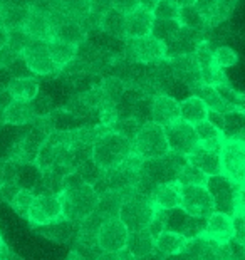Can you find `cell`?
Masks as SVG:
<instances>
[{
    "label": "cell",
    "instance_id": "42",
    "mask_svg": "<svg viewBox=\"0 0 245 260\" xmlns=\"http://www.w3.org/2000/svg\"><path fill=\"white\" fill-rule=\"evenodd\" d=\"M207 175H203L202 171L198 168H195L193 165L187 163L185 167L180 170L178 173V181L181 183V186H187V185H205L207 183Z\"/></svg>",
    "mask_w": 245,
    "mask_h": 260
},
{
    "label": "cell",
    "instance_id": "22",
    "mask_svg": "<svg viewBox=\"0 0 245 260\" xmlns=\"http://www.w3.org/2000/svg\"><path fill=\"white\" fill-rule=\"evenodd\" d=\"M153 12L144 9H136L126 14V39H136L151 34L153 29Z\"/></svg>",
    "mask_w": 245,
    "mask_h": 260
},
{
    "label": "cell",
    "instance_id": "54",
    "mask_svg": "<svg viewBox=\"0 0 245 260\" xmlns=\"http://www.w3.org/2000/svg\"><path fill=\"white\" fill-rule=\"evenodd\" d=\"M158 0H138V4H140V9H144V10H149V12H153L155 5H157Z\"/></svg>",
    "mask_w": 245,
    "mask_h": 260
},
{
    "label": "cell",
    "instance_id": "58",
    "mask_svg": "<svg viewBox=\"0 0 245 260\" xmlns=\"http://www.w3.org/2000/svg\"><path fill=\"white\" fill-rule=\"evenodd\" d=\"M4 175H5V159H0V185L4 181Z\"/></svg>",
    "mask_w": 245,
    "mask_h": 260
},
{
    "label": "cell",
    "instance_id": "31",
    "mask_svg": "<svg viewBox=\"0 0 245 260\" xmlns=\"http://www.w3.org/2000/svg\"><path fill=\"white\" fill-rule=\"evenodd\" d=\"M99 87H101V92H103L104 106H114V108L122 99V96H125V92L128 89L126 81L121 79L118 76L106 77V79L101 81Z\"/></svg>",
    "mask_w": 245,
    "mask_h": 260
},
{
    "label": "cell",
    "instance_id": "8",
    "mask_svg": "<svg viewBox=\"0 0 245 260\" xmlns=\"http://www.w3.org/2000/svg\"><path fill=\"white\" fill-rule=\"evenodd\" d=\"M205 225H207V218L193 217V215L185 212L181 207L163 210V226H165V230L180 234L183 237H187L188 240L197 239V237L203 235Z\"/></svg>",
    "mask_w": 245,
    "mask_h": 260
},
{
    "label": "cell",
    "instance_id": "49",
    "mask_svg": "<svg viewBox=\"0 0 245 260\" xmlns=\"http://www.w3.org/2000/svg\"><path fill=\"white\" fill-rule=\"evenodd\" d=\"M99 260H136V257H133L126 248L118 252H103Z\"/></svg>",
    "mask_w": 245,
    "mask_h": 260
},
{
    "label": "cell",
    "instance_id": "23",
    "mask_svg": "<svg viewBox=\"0 0 245 260\" xmlns=\"http://www.w3.org/2000/svg\"><path fill=\"white\" fill-rule=\"evenodd\" d=\"M193 92H195V96H198L205 104H207L208 111H217V113L225 114V113L235 111V109H242V108L235 106V104L228 103L227 99L220 94V91L217 89V87H213V86L202 84L200 87H197Z\"/></svg>",
    "mask_w": 245,
    "mask_h": 260
},
{
    "label": "cell",
    "instance_id": "38",
    "mask_svg": "<svg viewBox=\"0 0 245 260\" xmlns=\"http://www.w3.org/2000/svg\"><path fill=\"white\" fill-rule=\"evenodd\" d=\"M34 200V191L29 190V188H20V190L15 193V197L12 198V202L9 205L14 208V212L19 215V217L27 220V213H29L30 203Z\"/></svg>",
    "mask_w": 245,
    "mask_h": 260
},
{
    "label": "cell",
    "instance_id": "3",
    "mask_svg": "<svg viewBox=\"0 0 245 260\" xmlns=\"http://www.w3.org/2000/svg\"><path fill=\"white\" fill-rule=\"evenodd\" d=\"M133 141L116 131H108L93 145V159L103 171L116 168L130 156Z\"/></svg>",
    "mask_w": 245,
    "mask_h": 260
},
{
    "label": "cell",
    "instance_id": "46",
    "mask_svg": "<svg viewBox=\"0 0 245 260\" xmlns=\"http://www.w3.org/2000/svg\"><path fill=\"white\" fill-rule=\"evenodd\" d=\"M232 220H233V237H232V240L240 243V245L245 248V215L233 213Z\"/></svg>",
    "mask_w": 245,
    "mask_h": 260
},
{
    "label": "cell",
    "instance_id": "60",
    "mask_svg": "<svg viewBox=\"0 0 245 260\" xmlns=\"http://www.w3.org/2000/svg\"><path fill=\"white\" fill-rule=\"evenodd\" d=\"M235 140H238V141H240V143H243V145H245V131L242 133V135H238V136L235 138Z\"/></svg>",
    "mask_w": 245,
    "mask_h": 260
},
{
    "label": "cell",
    "instance_id": "25",
    "mask_svg": "<svg viewBox=\"0 0 245 260\" xmlns=\"http://www.w3.org/2000/svg\"><path fill=\"white\" fill-rule=\"evenodd\" d=\"M99 30L119 41H126V15L111 7L99 19Z\"/></svg>",
    "mask_w": 245,
    "mask_h": 260
},
{
    "label": "cell",
    "instance_id": "33",
    "mask_svg": "<svg viewBox=\"0 0 245 260\" xmlns=\"http://www.w3.org/2000/svg\"><path fill=\"white\" fill-rule=\"evenodd\" d=\"M47 47H49V54H51L54 64L57 66L59 73H60V69L66 68V66L71 62V60L76 59L77 46H72V44L52 39V41L47 42Z\"/></svg>",
    "mask_w": 245,
    "mask_h": 260
},
{
    "label": "cell",
    "instance_id": "41",
    "mask_svg": "<svg viewBox=\"0 0 245 260\" xmlns=\"http://www.w3.org/2000/svg\"><path fill=\"white\" fill-rule=\"evenodd\" d=\"M153 17L158 20H178L180 7L173 0H158L153 9Z\"/></svg>",
    "mask_w": 245,
    "mask_h": 260
},
{
    "label": "cell",
    "instance_id": "35",
    "mask_svg": "<svg viewBox=\"0 0 245 260\" xmlns=\"http://www.w3.org/2000/svg\"><path fill=\"white\" fill-rule=\"evenodd\" d=\"M224 118H225V123H224V129H222L224 138H237L238 135H242L245 131V113L242 109L225 113Z\"/></svg>",
    "mask_w": 245,
    "mask_h": 260
},
{
    "label": "cell",
    "instance_id": "2",
    "mask_svg": "<svg viewBox=\"0 0 245 260\" xmlns=\"http://www.w3.org/2000/svg\"><path fill=\"white\" fill-rule=\"evenodd\" d=\"M188 163L187 156L180 153L168 151L165 156L143 159L140 173H138L136 191L149 197L158 185L170 183L178 178L180 170Z\"/></svg>",
    "mask_w": 245,
    "mask_h": 260
},
{
    "label": "cell",
    "instance_id": "44",
    "mask_svg": "<svg viewBox=\"0 0 245 260\" xmlns=\"http://www.w3.org/2000/svg\"><path fill=\"white\" fill-rule=\"evenodd\" d=\"M140 123L135 119V118H119L118 121L114 123L113 126V131L119 133V135H122L125 138H128V140H135L136 133L140 131Z\"/></svg>",
    "mask_w": 245,
    "mask_h": 260
},
{
    "label": "cell",
    "instance_id": "16",
    "mask_svg": "<svg viewBox=\"0 0 245 260\" xmlns=\"http://www.w3.org/2000/svg\"><path fill=\"white\" fill-rule=\"evenodd\" d=\"M188 163L198 168L203 175L215 176L222 173V161H220V149H213L203 145L195 146L190 153L187 154Z\"/></svg>",
    "mask_w": 245,
    "mask_h": 260
},
{
    "label": "cell",
    "instance_id": "43",
    "mask_svg": "<svg viewBox=\"0 0 245 260\" xmlns=\"http://www.w3.org/2000/svg\"><path fill=\"white\" fill-rule=\"evenodd\" d=\"M211 56H213V64L220 69L232 68V66H235L238 60L237 52L233 51L232 47H227V46L213 49V54H211Z\"/></svg>",
    "mask_w": 245,
    "mask_h": 260
},
{
    "label": "cell",
    "instance_id": "59",
    "mask_svg": "<svg viewBox=\"0 0 245 260\" xmlns=\"http://www.w3.org/2000/svg\"><path fill=\"white\" fill-rule=\"evenodd\" d=\"M5 252H7V245H5L2 237H0V260H2V257L5 255Z\"/></svg>",
    "mask_w": 245,
    "mask_h": 260
},
{
    "label": "cell",
    "instance_id": "57",
    "mask_svg": "<svg viewBox=\"0 0 245 260\" xmlns=\"http://www.w3.org/2000/svg\"><path fill=\"white\" fill-rule=\"evenodd\" d=\"M173 2L178 5V7H190V5H195L197 0H173Z\"/></svg>",
    "mask_w": 245,
    "mask_h": 260
},
{
    "label": "cell",
    "instance_id": "14",
    "mask_svg": "<svg viewBox=\"0 0 245 260\" xmlns=\"http://www.w3.org/2000/svg\"><path fill=\"white\" fill-rule=\"evenodd\" d=\"M128 234H130V230L126 229V225L121 222L119 217L108 218L98 232L99 247H101L104 252L122 250V248L126 247Z\"/></svg>",
    "mask_w": 245,
    "mask_h": 260
},
{
    "label": "cell",
    "instance_id": "7",
    "mask_svg": "<svg viewBox=\"0 0 245 260\" xmlns=\"http://www.w3.org/2000/svg\"><path fill=\"white\" fill-rule=\"evenodd\" d=\"M222 175L237 185H245V145L235 138H225L220 149Z\"/></svg>",
    "mask_w": 245,
    "mask_h": 260
},
{
    "label": "cell",
    "instance_id": "24",
    "mask_svg": "<svg viewBox=\"0 0 245 260\" xmlns=\"http://www.w3.org/2000/svg\"><path fill=\"white\" fill-rule=\"evenodd\" d=\"M7 89L12 99H15V101H25V103H30L41 92L39 81L34 76L12 77L7 84Z\"/></svg>",
    "mask_w": 245,
    "mask_h": 260
},
{
    "label": "cell",
    "instance_id": "52",
    "mask_svg": "<svg viewBox=\"0 0 245 260\" xmlns=\"http://www.w3.org/2000/svg\"><path fill=\"white\" fill-rule=\"evenodd\" d=\"M207 119L210 121L211 124H215L217 128H219L220 131L224 129V123H225V118H224V114H222V113H217V111H208V116H207Z\"/></svg>",
    "mask_w": 245,
    "mask_h": 260
},
{
    "label": "cell",
    "instance_id": "30",
    "mask_svg": "<svg viewBox=\"0 0 245 260\" xmlns=\"http://www.w3.org/2000/svg\"><path fill=\"white\" fill-rule=\"evenodd\" d=\"M208 116V108L198 96H190L183 99L180 103V119L185 121L188 124H197L200 121L207 119Z\"/></svg>",
    "mask_w": 245,
    "mask_h": 260
},
{
    "label": "cell",
    "instance_id": "47",
    "mask_svg": "<svg viewBox=\"0 0 245 260\" xmlns=\"http://www.w3.org/2000/svg\"><path fill=\"white\" fill-rule=\"evenodd\" d=\"M111 7L119 10V12L126 15V14L133 12V10L140 9V4H138V0H113V2H111Z\"/></svg>",
    "mask_w": 245,
    "mask_h": 260
},
{
    "label": "cell",
    "instance_id": "56",
    "mask_svg": "<svg viewBox=\"0 0 245 260\" xmlns=\"http://www.w3.org/2000/svg\"><path fill=\"white\" fill-rule=\"evenodd\" d=\"M2 260H22V257H19L17 253H14L12 250H9V248H7V252H5V255L2 257Z\"/></svg>",
    "mask_w": 245,
    "mask_h": 260
},
{
    "label": "cell",
    "instance_id": "32",
    "mask_svg": "<svg viewBox=\"0 0 245 260\" xmlns=\"http://www.w3.org/2000/svg\"><path fill=\"white\" fill-rule=\"evenodd\" d=\"M125 200V193L119 190H108L99 195L98 198V205H96V212L101 213L103 217L113 218V217H119V208Z\"/></svg>",
    "mask_w": 245,
    "mask_h": 260
},
{
    "label": "cell",
    "instance_id": "40",
    "mask_svg": "<svg viewBox=\"0 0 245 260\" xmlns=\"http://www.w3.org/2000/svg\"><path fill=\"white\" fill-rule=\"evenodd\" d=\"M195 133H197L198 143H208V141H222L224 135L217 128L215 124H211L208 119H203L200 123L195 124Z\"/></svg>",
    "mask_w": 245,
    "mask_h": 260
},
{
    "label": "cell",
    "instance_id": "36",
    "mask_svg": "<svg viewBox=\"0 0 245 260\" xmlns=\"http://www.w3.org/2000/svg\"><path fill=\"white\" fill-rule=\"evenodd\" d=\"M180 20L181 27H188V29H207V20L202 14L198 12L195 5L190 7H180Z\"/></svg>",
    "mask_w": 245,
    "mask_h": 260
},
{
    "label": "cell",
    "instance_id": "20",
    "mask_svg": "<svg viewBox=\"0 0 245 260\" xmlns=\"http://www.w3.org/2000/svg\"><path fill=\"white\" fill-rule=\"evenodd\" d=\"M203 237L210 240H215L219 243H228L233 237V220L232 215L213 212L207 218V225H205Z\"/></svg>",
    "mask_w": 245,
    "mask_h": 260
},
{
    "label": "cell",
    "instance_id": "28",
    "mask_svg": "<svg viewBox=\"0 0 245 260\" xmlns=\"http://www.w3.org/2000/svg\"><path fill=\"white\" fill-rule=\"evenodd\" d=\"M29 5H20L14 2H5L0 7V24L7 27L9 30L22 29L24 22L29 15Z\"/></svg>",
    "mask_w": 245,
    "mask_h": 260
},
{
    "label": "cell",
    "instance_id": "6",
    "mask_svg": "<svg viewBox=\"0 0 245 260\" xmlns=\"http://www.w3.org/2000/svg\"><path fill=\"white\" fill-rule=\"evenodd\" d=\"M125 57L133 64H158L166 59V46L151 34L126 39Z\"/></svg>",
    "mask_w": 245,
    "mask_h": 260
},
{
    "label": "cell",
    "instance_id": "18",
    "mask_svg": "<svg viewBox=\"0 0 245 260\" xmlns=\"http://www.w3.org/2000/svg\"><path fill=\"white\" fill-rule=\"evenodd\" d=\"M22 30L30 39H34V41L49 42V41H52V36H54V25H52L51 17H49V14L41 12V10H36V9L29 10V15H27L24 25H22Z\"/></svg>",
    "mask_w": 245,
    "mask_h": 260
},
{
    "label": "cell",
    "instance_id": "12",
    "mask_svg": "<svg viewBox=\"0 0 245 260\" xmlns=\"http://www.w3.org/2000/svg\"><path fill=\"white\" fill-rule=\"evenodd\" d=\"M180 207L193 217L208 218L215 212L213 200L205 185H187L181 188Z\"/></svg>",
    "mask_w": 245,
    "mask_h": 260
},
{
    "label": "cell",
    "instance_id": "10",
    "mask_svg": "<svg viewBox=\"0 0 245 260\" xmlns=\"http://www.w3.org/2000/svg\"><path fill=\"white\" fill-rule=\"evenodd\" d=\"M205 186H207L211 200H213L215 212L228 215L235 213V195L238 188L237 183H233L232 180H228L225 175L220 173L215 176H208Z\"/></svg>",
    "mask_w": 245,
    "mask_h": 260
},
{
    "label": "cell",
    "instance_id": "51",
    "mask_svg": "<svg viewBox=\"0 0 245 260\" xmlns=\"http://www.w3.org/2000/svg\"><path fill=\"white\" fill-rule=\"evenodd\" d=\"M235 213L245 215V185H238L235 195Z\"/></svg>",
    "mask_w": 245,
    "mask_h": 260
},
{
    "label": "cell",
    "instance_id": "9",
    "mask_svg": "<svg viewBox=\"0 0 245 260\" xmlns=\"http://www.w3.org/2000/svg\"><path fill=\"white\" fill-rule=\"evenodd\" d=\"M60 218H64L60 195H49V193L34 195L29 213H27V222L30 223V226L46 225Z\"/></svg>",
    "mask_w": 245,
    "mask_h": 260
},
{
    "label": "cell",
    "instance_id": "5",
    "mask_svg": "<svg viewBox=\"0 0 245 260\" xmlns=\"http://www.w3.org/2000/svg\"><path fill=\"white\" fill-rule=\"evenodd\" d=\"M168 151L170 146L163 126L153 123V121H148L140 126V131L133 140V153H136L143 159H149L165 156Z\"/></svg>",
    "mask_w": 245,
    "mask_h": 260
},
{
    "label": "cell",
    "instance_id": "11",
    "mask_svg": "<svg viewBox=\"0 0 245 260\" xmlns=\"http://www.w3.org/2000/svg\"><path fill=\"white\" fill-rule=\"evenodd\" d=\"M22 59L25 60L27 68H29L32 76H55L59 74L57 66L54 64V60L49 54L47 42L44 41H34L25 47V51L22 52Z\"/></svg>",
    "mask_w": 245,
    "mask_h": 260
},
{
    "label": "cell",
    "instance_id": "39",
    "mask_svg": "<svg viewBox=\"0 0 245 260\" xmlns=\"http://www.w3.org/2000/svg\"><path fill=\"white\" fill-rule=\"evenodd\" d=\"M238 2H240V0H219L213 12L207 17V25L211 27V25L220 24L222 20H225L228 15L233 12V9L237 7Z\"/></svg>",
    "mask_w": 245,
    "mask_h": 260
},
{
    "label": "cell",
    "instance_id": "34",
    "mask_svg": "<svg viewBox=\"0 0 245 260\" xmlns=\"http://www.w3.org/2000/svg\"><path fill=\"white\" fill-rule=\"evenodd\" d=\"M180 29H181L180 20H158V19H155L151 36L157 37L158 41H161L166 46V44H170L178 36Z\"/></svg>",
    "mask_w": 245,
    "mask_h": 260
},
{
    "label": "cell",
    "instance_id": "37",
    "mask_svg": "<svg viewBox=\"0 0 245 260\" xmlns=\"http://www.w3.org/2000/svg\"><path fill=\"white\" fill-rule=\"evenodd\" d=\"M74 171L89 185H94L99 178H101V175H103V170L98 167L96 161L93 159V156L82 159L81 163H77L76 167H74Z\"/></svg>",
    "mask_w": 245,
    "mask_h": 260
},
{
    "label": "cell",
    "instance_id": "1",
    "mask_svg": "<svg viewBox=\"0 0 245 260\" xmlns=\"http://www.w3.org/2000/svg\"><path fill=\"white\" fill-rule=\"evenodd\" d=\"M99 195L93 185L86 183L76 171H71L64 178V188L60 191L63 200V213L64 218L74 223H81L87 215L96 210Z\"/></svg>",
    "mask_w": 245,
    "mask_h": 260
},
{
    "label": "cell",
    "instance_id": "26",
    "mask_svg": "<svg viewBox=\"0 0 245 260\" xmlns=\"http://www.w3.org/2000/svg\"><path fill=\"white\" fill-rule=\"evenodd\" d=\"M36 114L32 111L30 103L25 101H12L9 103V106L4 109V123L12 124V126H25L34 123Z\"/></svg>",
    "mask_w": 245,
    "mask_h": 260
},
{
    "label": "cell",
    "instance_id": "29",
    "mask_svg": "<svg viewBox=\"0 0 245 260\" xmlns=\"http://www.w3.org/2000/svg\"><path fill=\"white\" fill-rule=\"evenodd\" d=\"M125 248L136 258L148 255V253H151L155 250V239L146 229L130 232V234H128V240H126Z\"/></svg>",
    "mask_w": 245,
    "mask_h": 260
},
{
    "label": "cell",
    "instance_id": "15",
    "mask_svg": "<svg viewBox=\"0 0 245 260\" xmlns=\"http://www.w3.org/2000/svg\"><path fill=\"white\" fill-rule=\"evenodd\" d=\"M151 121L166 126L180 121V103L166 92H158L151 98Z\"/></svg>",
    "mask_w": 245,
    "mask_h": 260
},
{
    "label": "cell",
    "instance_id": "48",
    "mask_svg": "<svg viewBox=\"0 0 245 260\" xmlns=\"http://www.w3.org/2000/svg\"><path fill=\"white\" fill-rule=\"evenodd\" d=\"M217 2H219V0H197V2H195V7H197L198 12L203 15L205 20H207V17L217 7Z\"/></svg>",
    "mask_w": 245,
    "mask_h": 260
},
{
    "label": "cell",
    "instance_id": "50",
    "mask_svg": "<svg viewBox=\"0 0 245 260\" xmlns=\"http://www.w3.org/2000/svg\"><path fill=\"white\" fill-rule=\"evenodd\" d=\"M228 260H245V248L240 243L233 240L228 242Z\"/></svg>",
    "mask_w": 245,
    "mask_h": 260
},
{
    "label": "cell",
    "instance_id": "13",
    "mask_svg": "<svg viewBox=\"0 0 245 260\" xmlns=\"http://www.w3.org/2000/svg\"><path fill=\"white\" fill-rule=\"evenodd\" d=\"M166 140H168L170 151L180 153L187 156L192 149L198 145V138L195 133V126L188 124L185 121H176V123L166 126Z\"/></svg>",
    "mask_w": 245,
    "mask_h": 260
},
{
    "label": "cell",
    "instance_id": "27",
    "mask_svg": "<svg viewBox=\"0 0 245 260\" xmlns=\"http://www.w3.org/2000/svg\"><path fill=\"white\" fill-rule=\"evenodd\" d=\"M187 245H188L187 237L175 234V232H170V230H163L157 239H155V250L161 253L163 257H170V255H175V253L187 250Z\"/></svg>",
    "mask_w": 245,
    "mask_h": 260
},
{
    "label": "cell",
    "instance_id": "21",
    "mask_svg": "<svg viewBox=\"0 0 245 260\" xmlns=\"http://www.w3.org/2000/svg\"><path fill=\"white\" fill-rule=\"evenodd\" d=\"M181 183L178 180L170 181V183L158 185L151 191V203L157 210H170L175 207H180L181 203Z\"/></svg>",
    "mask_w": 245,
    "mask_h": 260
},
{
    "label": "cell",
    "instance_id": "61",
    "mask_svg": "<svg viewBox=\"0 0 245 260\" xmlns=\"http://www.w3.org/2000/svg\"><path fill=\"white\" fill-rule=\"evenodd\" d=\"M68 260H77V258H76L74 255H71V253H69V257H68Z\"/></svg>",
    "mask_w": 245,
    "mask_h": 260
},
{
    "label": "cell",
    "instance_id": "55",
    "mask_svg": "<svg viewBox=\"0 0 245 260\" xmlns=\"http://www.w3.org/2000/svg\"><path fill=\"white\" fill-rule=\"evenodd\" d=\"M166 257H163L161 253H158L157 250H153L151 253H148V255H143V257H138L136 260H165Z\"/></svg>",
    "mask_w": 245,
    "mask_h": 260
},
{
    "label": "cell",
    "instance_id": "45",
    "mask_svg": "<svg viewBox=\"0 0 245 260\" xmlns=\"http://www.w3.org/2000/svg\"><path fill=\"white\" fill-rule=\"evenodd\" d=\"M30 106H32V111L36 114V119L37 118H46L52 113V101L51 98L46 96V94H41L39 92L37 96L30 101Z\"/></svg>",
    "mask_w": 245,
    "mask_h": 260
},
{
    "label": "cell",
    "instance_id": "19",
    "mask_svg": "<svg viewBox=\"0 0 245 260\" xmlns=\"http://www.w3.org/2000/svg\"><path fill=\"white\" fill-rule=\"evenodd\" d=\"M77 226H79V223L71 222L68 218H60L46 225H36L32 226V230L37 235H41L47 240H52L55 243H68L71 240H74V237L77 234Z\"/></svg>",
    "mask_w": 245,
    "mask_h": 260
},
{
    "label": "cell",
    "instance_id": "63",
    "mask_svg": "<svg viewBox=\"0 0 245 260\" xmlns=\"http://www.w3.org/2000/svg\"><path fill=\"white\" fill-rule=\"evenodd\" d=\"M242 111H243V113H245V106H243V108H242Z\"/></svg>",
    "mask_w": 245,
    "mask_h": 260
},
{
    "label": "cell",
    "instance_id": "4",
    "mask_svg": "<svg viewBox=\"0 0 245 260\" xmlns=\"http://www.w3.org/2000/svg\"><path fill=\"white\" fill-rule=\"evenodd\" d=\"M125 200L119 208V218L130 232L148 229L153 220L157 208L151 203V198L136 191V188H128L122 191Z\"/></svg>",
    "mask_w": 245,
    "mask_h": 260
},
{
    "label": "cell",
    "instance_id": "17",
    "mask_svg": "<svg viewBox=\"0 0 245 260\" xmlns=\"http://www.w3.org/2000/svg\"><path fill=\"white\" fill-rule=\"evenodd\" d=\"M187 250L195 260H228V243H219L203 235L188 240Z\"/></svg>",
    "mask_w": 245,
    "mask_h": 260
},
{
    "label": "cell",
    "instance_id": "53",
    "mask_svg": "<svg viewBox=\"0 0 245 260\" xmlns=\"http://www.w3.org/2000/svg\"><path fill=\"white\" fill-rule=\"evenodd\" d=\"M9 37H10V30L0 24V51L9 44Z\"/></svg>",
    "mask_w": 245,
    "mask_h": 260
},
{
    "label": "cell",
    "instance_id": "62",
    "mask_svg": "<svg viewBox=\"0 0 245 260\" xmlns=\"http://www.w3.org/2000/svg\"><path fill=\"white\" fill-rule=\"evenodd\" d=\"M5 2H7V0H0V7H2V5H4Z\"/></svg>",
    "mask_w": 245,
    "mask_h": 260
}]
</instances>
